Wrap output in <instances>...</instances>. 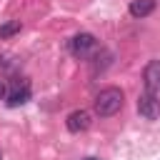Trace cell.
<instances>
[{"mask_svg":"<svg viewBox=\"0 0 160 160\" xmlns=\"http://www.w3.org/2000/svg\"><path fill=\"white\" fill-rule=\"evenodd\" d=\"M122 100H125V95H122L120 88H105V90H100L95 95V102L92 105H95V112L100 118H112L122 108Z\"/></svg>","mask_w":160,"mask_h":160,"instance_id":"cell-1","label":"cell"},{"mask_svg":"<svg viewBox=\"0 0 160 160\" xmlns=\"http://www.w3.org/2000/svg\"><path fill=\"white\" fill-rule=\"evenodd\" d=\"M32 90H30V82L25 78H15L10 85H8V92H5V105L8 108H20L30 100Z\"/></svg>","mask_w":160,"mask_h":160,"instance_id":"cell-2","label":"cell"},{"mask_svg":"<svg viewBox=\"0 0 160 160\" xmlns=\"http://www.w3.org/2000/svg\"><path fill=\"white\" fill-rule=\"evenodd\" d=\"M98 48V40L92 32H78L72 40H70V52L75 58H90V52Z\"/></svg>","mask_w":160,"mask_h":160,"instance_id":"cell-3","label":"cell"},{"mask_svg":"<svg viewBox=\"0 0 160 160\" xmlns=\"http://www.w3.org/2000/svg\"><path fill=\"white\" fill-rule=\"evenodd\" d=\"M138 112L145 118V120H155V118H160V98L155 95V92H142L140 98H138Z\"/></svg>","mask_w":160,"mask_h":160,"instance_id":"cell-4","label":"cell"},{"mask_svg":"<svg viewBox=\"0 0 160 160\" xmlns=\"http://www.w3.org/2000/svg\"><path fill=\"white\" fill-rule=\"evenodd\" d=\"M142 82L148 92H160V60H150L142 70Z\"/></svg>","mask_w":160,"mask_h":160,"instance_id":"cell-5","label":"cell"},{"mask_svg":"<svg viewBox=\"0 0 160 160\" xmlns=\"http://www.w3.org/2000/svg\"><path fill=\"white\" fill-rule=\"evenodd\" d=\"M65 125H68L70 132H85V130L92 125V115H90L88 110H72V112L68 115Z\"/></svg>","mask_w":160,"mask_h":160,"instance_id":"cell-6","label":"cell"},{"mask_svg":"<svg viewBox=\"0 0 160 160\" xmlns=\"http://www.w3.org/2000/svg\"><path fill=\"white\" fill-rule=\"evenodd\" d=\"M128 10H130L132 18H148L155 10V0H132Z\"/></svg>","mask_w":160,"mask_h":160,"instance_id":"cell-7","label":"cell"},{"mask_svg":"<svg viewBox=\"0 0 160 160\" xmlns=\"http://www.w3.org/2000/svg\"><path fill=\"white\" fill-rule=\"evenodd\" d=\"M15 32H20V20H8L5 25H0V40L12 38Z\"/></svg>","mask_w":160,"mask_h":160,"instance_id":"cell-8","label":"cell"},{"mask_svg":"<svg viewBox=\"0 0 160 160\" xmlns=\"http://www.w3.org/2000/svg\"><path fill=\"white\" fill-rule=\"evenodd\" d=\"M5 92H8V85H5V80H0V98H5Z\"/></svg>","mask_w":160,"mask_h":160,"instance_id":"cell-9","label":"cell"},{"mask_svg":"<svg viewBox=\"0 0 160 160\" xmlns=\"http://www.w3.org/2000/svg\"><path fill=\"white\" fill-rule=\"evenodd\" d=\"M82 160H100V158H95V155H88V158H82Z\"/></svg>","mask_w":160,"mask_h":160,"instance_id":"cell-10","label":"cell"},{"mask_svg":"<svg viewBox=\"0 0 160 160\" xmlns=\"http://www.w3.org/2000/svg\"><path fill=\"white\" fill-rule=\"evenodd\" d=\"M0 158H2V152H0Z\"/></svg>","mask_w":160,"mask_h":160,"instance_id":"cell-11","label":"cell"}]
</instances>
